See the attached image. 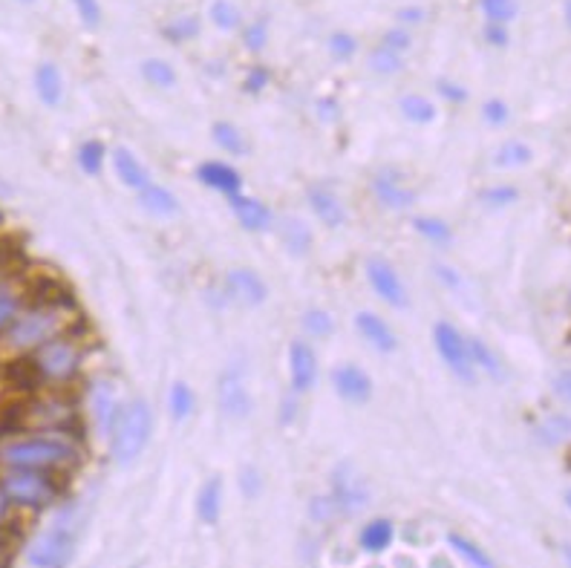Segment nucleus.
Listing matches in <instances>:
<instances>
[{"label": "nucleus", "mask_w": 571, "mask_h": 568, "mask_svg": "<svg viewBox=\"0 0 571 568\" xmlns=\"http://www.w3.org/2000/svg\"><path fill=\"white\" fill-rule=\"evenodd\" d=\"M396 568H415V563L410 557H398L396 560Z\"/></svg>", "instance_id": "56"}, {"label": "nucleus", "mask_w": 571, "mask_h": 568, "mask_svg": "<svg viewBox=\"0 0 571 568\" xmlns=\"http://www.w3.org/2000/svg\"><path fill=\"white\" fill-rule=\"evenodd\" d=\"M410 32L407 30H389L387 35H384V44L381 47H387V49H396V53H405V49H410Z\"/></svg>", "instance_id": "43"}, {"label": "nucleus", "mask_w": 571, "mask_h": 568, "mask_svg": "<svg viewBox=\"0 0 571 568\" xmlns=\"http://www.w3.org/2000/svg\"><path fill=\"white\" fill-rule=\"evenodd\" d=\"M393 522L389 520H372L363 525V531H361V548L363 551H370V554H381L389 548V542H393Z\"/></svg>", "instance_id": "24"}, {"label": "nucleus", "mask_w": 571, "mask_h": 568, "mask_svg": "<svg viewBox=\"0 0 571 568\" xmlns=\"http://www.w3.org/2000/svg\"><path fill=\"white\" fill-rule=\"evenodd\" d=\"M563 554H566V563L571 565V546H563Z\"/></svg>", "instance_id": "58"}, {"label": "nucleus", "mask_w": 571, "mask_h": 568, "mask_svg": "<svg viewBox=\"0 0 571 568\" xmlns=\"http://www.w3.org/2000/svg\"><path fill=\"white\" fill-rule=\"evenodd\" d=\"M228 205H231V214L237 216V223L245 231H266L271 225V208L266 202L249 197V193H243V191L231 193Z\"/></svg>", "instance_id": "16"}, {"label": "nucleus", "mask_w": 571, "mask_h": 568, "mask_svg": "<svg viewBox=\"0 0 571 568\" xmlns=\"http://www.w3.org/2000/svg\"><path fill=\"white\" fill-rule=\"evenodd\" d=\"M23 4H32V0H23Z\"/></svg>", "instance_id": "62"}, {"label": "nucleus", "mask_w": 571, "mask_h": 568, "mask_svg": "<svg viewBox=\"0 0 571 568\" xmlns=\"http://www.w3.org/2000/svg\"><path fill=\"white\" fill-rule=\"evenodd\" d=\"M113 171H115V176H119L122 185L133 188V191L145 188V185L150 182L145 165H141L127 148H115V150H113Z\"/></svg>", "instance_id": "20"}, {"label": "nucleus", "mask_w": 571, "mask_h": 568, "mask_svg": "<svg viewBox=\"0 0 571 568\" xmlns=\"http://www.w3.org/2000/svg\"><path fill=\"white\" fill-rule=\"evenodd\" d=\"M153 430V412L145 402H130L122 407L110 430V454L115 464H133L145 450Z\"/></svg>", "instance_id": "2"}, {"label": "nucleus", "mask_w": 571, "mask_h": 568, "mask_svg": "<svg viewBox=\"0 0 571 568\" xmlns=\"http://www.w3.org/2000/svg\"><path fill=\"white\" fill-rule=\"evenodd\" d=\"M372 191L379 202L389 211H407L415 205V188L405 182V176L396 171H381L372 179Z\"/></svg>", "instance_id": "12"}, {"label": "nucleus", "mask_w": 571, "mask_h": 568, "mask_svg": "<svg viewBox=\"0 0 571 568\" xmlns=\"http://www.w3.org/2000/svg\"><path fill=\"white\" fill-rule=\"evenodd\" d=\"M6 513H9V496H6V490L0 487V522L6 520Z\"/></svg>", "instance_id": "55"}, {"label": "nucleus", "mask_w": 571, "mask_h": 568, "mask_svg": "<svg viewBox=\"0 0 571 568\" xmlns=\"http://www.w3.org/2000/svg\"><path fill=\"white\" fill-rule=\"evenodd\" d=\"M141 75L148 79V84L162 87V89L176 84V70L167 61H162V58H148L145 64H141Z\"/></svg>", "instance_id": "31"}, {"label": "nucleus", "mask_w": 571, "mask_h": 568, "mask_svg": "<svg viewBox=\"0 0 571 568\" xmlns=\"http://www.w3.org/2000/svg\"><path fill=\"white\" fill-rule=\"evenodd\" d=\"M9 502H18V505H30V508H41L47 502H52L55 496V487L47 479L41 471H26V468H12L4 476V485Z\"/></svg>", "instance_id": "5"}, {"label": "nucleus", "mask_w": 571, "mask_h": 568, "mask_svg": "<svg viewBox=\"0 0 571 568\" xmlns=\"http://www.w3.org/2000/svg\"><path fill=\"white\" fill-rule=\"evenodd\" d=\"M245 47L254 49V53L266 47V23L257 21V23H251L249 30H245Z\"/></svg>", "instance_id": "45"}, {"label": "nucleus", "mask_w": 571, "mask_h": 568, "mask_svg": "<svg viewBox=\"0 0 571 568\" xmlns=\"http://www.w3.org/2000/svg\"><path fill=\"white\" fill-rule=\"evenodd\" d=\"M439 93L450 98V101H462L464 98V89H459L456 84H450V81H439Z\"/></svg>", "instance_id": "50"}, {"label": "nucleus", "mask_w": 571, "mask_h": 568, "mask_svg": "<svg viewBox=\"0 0 571 568\" xmlns=\"http://www.w3.org/2000/svg\"><path fill=\"white\" fill-rule=\"evenodd\" d=\"M219 511H223V479H219V476H211V479L200 487L197 513L205 525H217Z\"/></svg>", "instance_id": "23"}, {"label": "nucleus", "mask_w": 571, "mask_h": 568, "mask_svg": "<svg viewBox=\"0 0 571 568\" xmlns=\"http://www.w3.org/2000/svg\"><path fill=\"white\" fill-rule=\"evenodd\" d=\"M309 208L327 228H341L346 223V211L341 199L327 188H311L309 191Z\"/></svg>", "instance_id": "19"}, {"label": "nucleus", "mask_w": 571, "mask_h": 568, "mask_svg": "<svg viewBox=\"0 0 571 568\" xmlns=\"http://www.w3.org/2000/svg\"><path fill=\"white\" fill-rule=\"evenodd\" d=\"M72 554V528L70 525H52L38 537L30 551H26V560H30L35 568H61L70 560Z\"/></svg>", "instance_id": "6"}, {"label": "nucleus", "mask_w": 571, "mask_h": 568, "mask_svg": "<svg viewBox=\"0 0 571 568\" xmlns=\"http://www.w3.org/2000/svg\"><path fill=\"white\" fill-rule=\"evenodd\" d=\"M566 21H568V27H571V0H568V6H566Z\"/></svg>", "instance_id": "59"}, {"label": "nucleus", "mask_w": 571, "mask_h": 568, "mask_svg": "<svg viewBox=\"0 0 571 568\" xmlns=\"http://www.w3.org/2000/svg\"><path fill=\"white\" fill-rule=\"evenodd\" d=\"M401 115H405L407 122H413V124H430L433 119H436V107H433V101L430 98H424V96H415V93H410V96H405L401 98Z\"/></svg>", "instance_id": "25"}, {"label": "nucleus", "mask_w": 571, "mask_h": 568, "mask_svg": "<svg viewBox=\"0 0 571 568\" xmlns=\"http://www.w3.org/2000/svg\"><path fill=\"white\" fill-rule=\"evenodd\" d=\"M433 568H450V563L441 560V557H436V560H433Z\"/></svg>", "instance_id": "57"}, {"label": "nucleus", "mask_w": 571, "mask_h": 568, "mask_svg": "<svg viewBox=\"0 0 571 568\" xmlns=\"http://www.w3.org/2000/svg\"><path fill=\"white\" fill-rule=\"evenodd\" d=\"M280 237H283V242H286V245H289V251H292V254H306V251H309V245H311V234H309V228H306L297 216L286 219L283 228H280Z\"/></svg>", "instance_id": "27"}, {"label": "nucleus", "mask_w": 571, "mask_h": 568, "mask_svg": "<svg viewBox=\"0 0 571 568\" xmlns=\"http://www.w3.org/2000/svg\"><path fill=\"white\" fill-rule=\"evenodd\" d=\"M119 412H122V402H119V390H115V384L107 381V378H98L93 384V390H89V416H93L96 433L110 436L115 419H119Z\"/></svg>", "instance_id": "9"}, {"label": "nucleus", "mask_w": 571, "mask_h": 568, "mask_svg": "<svg viewBox=\"0 0 571 568\" xmlns=\"http://www.w3.org/2000/svg\"><path fill=\"white\" fill-rule=\"evenodd\" d=\"M398 21H405V23H422L424 21V12L422 9H401L398 12Z\"/></svg>", "instance_id": "54"}, {"label": "nucleus", "mask_w": 571, "mask_h": 568, "mask_svg": "<svg viewBox=\"0 0 571 568\" xmlns=\"http://www.w3.org/2000/svg\"><path fill=\"white\" fill-rule=\"evenodd\" d=\"M554 393L563 398V402L571 404V369H563L560 376L554 378Z\"/></svg>", "instance_id": "48"}, {"label": "nucleus", "mask_w": 571, "mask_h": 568, "mask_svg": "<svg viewBox=\"0 0 571 568\" xmlns=\"http://www.w3.org/2000/svg\"><path fill=\"white\" fill-rule=\"evenodd\" d=\"M413 228L419 231L422 237H427L430 242H450L453 237V231L450 225L445 223V219H439V216H419V219H413Z\"/></svg>", "instance_id": "32"}, {"label": "nucleus", "mask_w": 571, "mask_h": 568, "mask_svg": "<svg viewBox=\"0 0 571 568\" xmlns=\"http://www.w3.org/2000/svg\"><path fill=\"white\" fill-rule=\"evenodd\" d=\"M367 283L372 286V292L379 294V298L393 306V309H407L410 306V298H407V289L405 283H401L398 271L389 266L387 260H381V257H372V260H367Z\"/></svg>", "instance_id": "8"}, {"label": "nucleus", "mask_w": 571, "mask_h": 568, "mask_svg": "<svg viewBox=\"0 0 571 568\" xmlns=\"http://www.w3.org/2000/svg\"><path fill=\"white\" fill-rule=\"evenodd\" d=\"M329 49H332V55H335V58H353V55H355V49H358V44H355V38H353V35H346V32H335V35L329 38Z\"/></svg>", "instance_id": "41"}, {"label": "nucleus", "mask_w": 571, "mask_h": 568, "mask_svg": "<svg viewBox=\"0 0 571 568\" xmlns=\"http://www.w3.org/2000/svg\"><path fill=\"white\" fill-rule=\"evenodd\" d=\"M139 205L153 216H176L179 214V199L167 188L153 185V182L139 188Z\"/></svg>", "instance_id": "21"}, {"label": "nucleus", "mask_w": 571, "mask_h": 568, "mask_svg": "<svg viewBox=\"0 0 571 568\" xmlns=\"http://www.w3.org/2000/svg\"><path fill=\"white\" fill-rule=\"evenodd\" d=\"M193 404H197V398H193V390H191L185 381H176L171 386V393H167V412H171L176 421H185L191 412H193Z\"/></svg>", "instance_id": "26"}, {"label": "nucleus", "mask_w": 571, "mask_h": 568, "mask_svg": "<svg viewBox=\"0 0 571 568\" xmlns=\"http://www.w3.org/2000/svg\"><path fill=\"white\" fill-rule=\"evenodd\" d=\"M211 21L217 23L219 30H237L240 27V9L231 4V0H214L211 4Z\"/></svg>", "instance_id": "35"}, {"label": "nucleus", "mask_w": 571, "mask_h": 568, "mask_svg": "<svg viewBox=\"0 0 571 568\" xmlns=\"http://www.w3.org/2000/svg\"><path fill=\"white\" fill-rule=\"evenodd\" d=\"M61 332V315L58 309H32L21 318L12 320L9 329V346L15 350H35L47 341H52Z\"/></svg>", "instance_id": "3"}, {"label": "nucleus", "mask_w": 571, "mask_h": 568, "mask_svg": "<svg viewBox=\"0 0 571 568\" xmlns=\"http://www.w3.org/2000/svg\"><path fill=\"white\" fill-rule=\"evenodd\" d=\"M497 162L499 167H519V165H525L531 162V148L523 145V141H508V145H502L499 153H497Z\"/></svg>", "instance_id": "37"}, {"label": "nucleus", "mask_w": 571, "mask_h": 568, "mask_svg": "<svg viewBox=\"0 0 571 568\" xmlns=\"http://www.w3.org/2000/svg\"><path fill=\"white\" fill-rule=\"evenodd\" d=\"M289 376L294 393H306L318 381V355L303 338H294L289 343Z\"/></svg>", "instance_id": "13"}, {"label": "nucleus", "mask_w": 571, "mask_h": 568, "mask_svg": "<svg viewBox=\"0 0 571 568\" xmlns=\"http://www.w3.org/2000/svg\"><path fill=\"white\" fill-rule=\"evenodd\" d=\"M490 23H508L516 18V0H479Z\"/></svg>", "instance_id": "38"}, {"label": "nucleus", "mask_w": 571, "mask_h": 568, "mask_svg": "<svg viewBox=\"0 0 571 568\" xmlns=\"http://www.w3.org/2000/svg\"><path fill=\"white\" fill-rule=\"evenodd\" d=\"M75 162L87 176H98L101 167H104V145H101V141H96V139L84 141V145L78 148V153H75Z\"/></svg>", "instance_id": "29"}, {"label": "nucleus", "mask_w": 571, "mask_h": 568, "mask_svg": "<svg viewBox=\"0 0 571 568\" xmlns=\"http://www.w3.org/2000/svg\"><path fill=\"white\" fill-rule=\"evenodd\" d=\"M537 436L545 445H560L571 436V419L568 416H549L537 428Z\"/></svg>", "instance_id": "33"}, {"label": "nucleus", "mask_w": 571, "mask_h": 568, "mask_svg": "<svg viewBox=\"0 0 571 568\" xmlns=\"http://www.w3.org/2000/svg\"><path fill=\"white\" fill-rule=\"evenodd\" d=\"M485 38H488V44H493V47H505V44H508V32H505L502 23H488Z\"/></svg>", "instance_id": "49"}, {"label": "nucleus", "mask_w": 571, "mask_h": 568, "mask_svg": "<svg viewBox=\"0 0 571 568\" xmlns=\"http://www.w3.org/2000/svg\"><path fill=\"white\" fill-rule=\"evenodd\" d=\"M566 502H568V508H571V490H568V494H566Z\"/></svg>", "instance_id": "61"}, {"label": "nucleus", "mask_w": 571, "mask_h": 568, "mask_svg": "<svg viewBox=\"0 0 571 568\" xmlns=\"http://www.w3.org/2000/svg\"><path fill=\"white\" fill-rule=\"evenodd\" d=\"M72 4H75V12L81 15V21L87 23V27H96V23L101 21L98 0H72Z\"/></svg>", "instance_id": "42"}, {"label": "nucleus", "mask_w": 571, "mask_h": 568, "mask_svg": "<svg viewBox=\"0 0 571 568\" xmlns=\"http://www.w3.org/2000/svg\"><path fill=\"white\" fill-rule=\"evenodd\" d=\"M211 136H214V141L226 153H234V157H245V139H243V133L231 122H217L211 127Z\"/></svg>", "instance_id": "28"}, {"label": "nucleus", "mask_w": 571, "mask_h": 568, "mask_svg": "<svg viewBox=\"0 0 571 568\" xmlns=\"http://www.w3.org/2000/svg\"><path fill=\"white\" fill-rule=\"evenodd\" d=\"M35 89H38V98L44 101L47 107H58L61 98H64V79H61V70L55 64H41V67L35 70Z\"/></svg>", "instance_id": "22"}, {"label": "nucleus", "mask_w": 571, "mask_h": 568, "mask_svg": "<svg viewBox=\"0 0 571 568\" xmlns=\"http://www.w3.org/2000/svg\"><path fill=\"white\" fill-rule=\"evenodd\" d=\"M447 542H450V548L456 551L462 560L471 563L473 568H493V560L488 557V554L479 548V546H473L471 539H464L462 534H450Z\"/></svg>", "instance_id": "30"}, {"label": "nucleus", "mask_w": 571, "mask_h": 568, "mask_svg": "<svg viewBox=\"0 0 571 568\" xmlns=\"http://www.w3.org/2000/svg\"><path fill=\"white\" fill-rule=\"evenodd\" d=\"M482 199L488 202V205H508V202H514L516 199V188H490V191H485L482 193Z\"/></svg>", "instance_id": "44"}, {"label": "nucleus", "mask_w": 571, "mask_h": 568, "mask_svg": "<svg viewBox=\"0 0 571 568\" xmlns=\"http://www.w3.org/2000/svg\"><path fill=\"white\" fill-rule=\"evenodd\" d=\"M257 487H260V476L249 468V471L243 473V490H245V496H254Z\"/></svg>", "instance_id": "51"}, {"label": "nucleus", "mask_w": 571, "mask_h": 568, "mask_svg": "<svg viewBox=\"0 0 571 568\" xmlns=\"http://www.w3.org/2000/svg\"><path fill=\"white\" fill-rule=\"evenodd\" d=\"M280 407H283V410H280V421H283V424H289V421L294 419V412H297V402H294V395L286 398V402H283Z\"/></svg>", "instance_id": "53"}, {"label": "nucleus", "mask_w": 571, "mask_h": 568, "mask_svg": "<svg viewBox=\"0 0 571 568\" xmlns=\"http://www.w3.org/2000/svg\"><path fill=\"white\" fill-rule=\"evenodd\" d=\"M370 67L375 72H381V75H393V72H398L401 67H405V61H401V53H396V49L381 47V49H375V53L370 55Z\"/></svg>", "instance_id": "39"}, {"label": "nucleus", "mask_w": 571, "mask_h": 568, "mask_svg": "<svg viewBox=\"0 0 571 568\" xmlns=\"http://www.w3.org/2000/svg\"><path fill=\"white\" fill-rule=\"evenodd\" d=\"M217 398H219V410H223L228 419H245L251 412V393L237 369H226L223 376H219Z\"/></svg>", "instance_id": "10"}, {"label": "nucleus", "mask_w": 571, "mask_h": 568, "mask_svg": "<svg viewBox=\"0 0 571 568\" xmlns=\"http://www.w3.org/2000/svg\"><path fill=\"white\" fill-rule=\"evenodd\" d=\"M467 352H471V360H473V367H482L488 376H493V378H499L502 376V367H499V360H497V355H493L488 346L479 341V338H473V341H467Z\"/></svg>", "instance_id": "34"}, {"label": "nucleus", "mask_w": 571, "mask_h": 568, "mask_svg": "<svg viewBox=\"0 0 571 568\" xmlns=\"http://www.w3.org/2000/svg\"><path fill=\"white\" fill-rule=\"evenodd\" d=\"M197 176H200L202 185L214 188L219 193H228V197L243 188V176L234 171L231 165H226V162H202L197 167Z\"/></svg>", "instance_id": "18"}, {"label": "nucleus", "mask_w": 571, "mask_h": 568, "mask_svg": "<svg viewBox=\"0 0 571 568\" xmlns=\"http://www.w3.org/2000/svg\"><path fill=\"white\" fill-rule=\"evenodd\" d=\"M35 367H38V372H41L44 378L64 381V378H70L75 372V367H78V350L70 341L52 338V341L38 346Z\"/></svg>", "instance_id": "7"}, {"label": "nucleus", "mask_w": 571, "mask_h": 568, "mask_svg": "<svg viewBox=\"0 0 571 568\" xmlns=\"http://www.w3.org/2000/svg\"><path fill=\"white\" fill-rule=\"evenodd\" d=\"M4 563H6V554H4V548H0V568H4Z\"/></svg>", "instance_id": "60"}, {"label": "nucleus", "mask_w": 571, "mask_h": 568, "mask_svg": "<svg viewBox=\"0 0 571 568\" xmlns=\"http://www.w3.org/2000/svg\"><path fill=\"white\" fill-rule=\"evenodd\" d=\"M433 343H436L439 358L445 360L453 376L462 378L464 384L476 381L473 360H471V352H467V341L462 338V332L456 326L447 324V320H439L433 326Z\"/></svg>", "instance_id": "4"}, {"label": "nucleus", "mask_w": 571, "mask_h": 568, "mask_svg": "<svg viewBox=\"0 0 571 568\" xmlns=\"http://www.w3.org/2000/svg\"><path fill=\"white\" fill-rule=\"evenodd\" d=\"M355 326L361 332V338L367 341L372 350H379V352H396L398 350V338H396V332L389 329V324L381 318V315H375V312H358L355 318Z\"/></svg>", "instance_id": "17"}, {"label": "nucleus", "mask_w": 571, "mask_h": 568, "mask_svg": "<svg viewBox=\"0 0 571 568\" xmlns=\"http://www.w3.org/2000/svg\"><path fill=\"white\" fill-rule=\"evenodd\" d=\"M197 21H191V18H182V21H176L174 27H167V35L171 38H176V41H185V38H191V35H197Z\"/></svg>", "instance_id": "46"}, {"label": "nucleus", "mask_w": 571, "mask_h": 568, "mask_svg": "<svg viewBox=\"0 0 571 568\" xmlns=\"http://www.w3.org/2000/svg\"><path fill=\"white\" fill-rule=\"evenodd\" d=\"M332 386L346 404H367L372 398V378L358 364L337 367L332 372Z\"/></svg>", "instance_id": "14"}, {"label": "nucleus", "mask_w": 571, "mask_h": 568, "mask_svg": "<svg viewBox=\"0 0 571 568\" xmlns=\"http://www.w3.org/2000/svg\"><path fill=\"white\" fill-rule=\"evenodd\" d=\"M18 318V294L9 286H0V329Z\"/></svg>", "instance_id": "40"}, {"label": "nucleus", "mask_w": 571, "mask_h": 568, "mask_svg": "<svg viewBox=\"0 0 571 568\" xmlns=\"http://www.w3.org/2000/svg\"><path fill=\"white\" fill-rule=\"evenodd\" d=\"M266 81H268V75H266L263 70H254V72L249 75V81H245V84H249L245 89H249V93H257V89L266 87Z\"/></svg>", "instance_id": "52"}, {"label": "nucleus", "mask_w": 571, "mask_h": 568, "mask_svg": "<svg viewBox=\"0 0 571 568\" xmlns=\"http://www.w3.org/2000/svg\"><path fill=\"white\" fill-rule=\"evenodd\" d=\"M482 113H485V119H488L490 124H502L505 119H508V107H505L502 101H497V98L488 101Z\"/></svg>", "instance_id": "47"}, {"label": "nucleus", "mask_w": 571, "mask_h": 568, "mask_svg": "<svg viewBox=\"0 0 571 568\" xmlns=\"http://www.w3.org/2000/svg\"><path fill=\"white\" fill-rule=\"evenodd\" d=\"M75 445L61 433H38V436H23L15 442H6L0 447V462L9 468H26V471H44V468H58L64 462L75 459Z\"/></svg>", "instance_id": "1"}, {"label": "nucleus", "mask_w": 571, "mask_h": 568, "mask_svg": "<svg viewBox=\"0 0 571 568\" xmlns=\"http://www.w3.org/2000/svg\"><path fill=\"white\" fill-rule=\"evenodd\" d=\"M301 324L311 338H327V335L335 329V320L329 318V312H323V309H309Z\"/></svg>", "instance_id": "36"}, {"label": "nucleus", "mask_w": 571, "mask_h": 568, "mask_svg": "<svg viewBox=\"0 0 571 568\" xmlns=\"http://www.w3.org/2000/svg\"><path fill=\"white\" fill-rule=\"evenodd\" d=\"M332 502L341 513H355L361 508H367L370 487L363 485L361 476L353 473V468H337L332 479Z\"/></svg>", "instance_id": "11"}, {"label": "nucleus", "mask_w": 571, "mask_h": 568, "mask_svg": "<svg viewBox=\"0 0 571 568\" xmlns=\"http://www.w3.org/2000/svg\"><path fill=\"white\" fill-rule=\"evenodd\" d=\"M226 289H228L231 298L237 303H243V306L263 303L266 294H268L263 277H260L257 271H251V268H234L231 275L226 277Z\"/></svg>", "instance_id": "15"}]
</instances>
